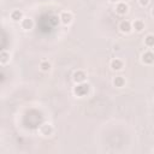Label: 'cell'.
Masks as SVG:
<instances>
[{
	"label": "cell",
	"instance_id": "obj_15",
	"mask_svg": "<svg viewBox=\"0 0 154 154\" xmlns=\"http://www.w3.org/2000/svg\"><path fill=\"white\" fill-rule=\"evenodd\" d=\"M40 69H41L43 72H48V71L51 70V63H48V61H46V60L41 61V63H40Z\"/></svg>",
	"mask_w": 154,
	"mask_h": 154
},
{
	"label": "cell",
	"instance_id": "obj_14",
	"mask_svg": "<svg viewBox=\"0 0 154 154\" xmlns=\"http://www.w3.org/2000/svg\"><path fill=\"white\" fill-rule=\"evenodd\" d=\"M144 45L147 46V47H153L154 46V36L153 35H147L146 36V38H144Z\"/></svg>",
	"mask_w": 154,
	"mask_h": 154
},
{
	"label": "cell",
	"instance_id": "obj_8",
	"mask_svg": "<svg viewBox=\"0 0 154 154\" xmlns=\"http://www.w3.org/2000/svg\"><path fill=\"white\" fill-rule=\"evenodd\" d=\"M124 67V63L120 60V59H113L112 61H111V69L112 70H114V71H119V70H122Z\"/></svg>",
	"mask_w": 154,
	"mask_h": 154
},
{
	"label": "cell",
	"instance_id": "obj_17",
	"mask_svg": "<svg viewBox=\"0 0 154 154\" xmlns=\"http://www.w3.org/2000/svg\"><path fill=\"white\" fill-rule=\"evenodd\" d=\"M111 2H118V0H109Z\"/></svg>",
	"mask_w": 154,
	"mask_h": 154
},
{
	"label": "cell",
	"instance_id": "obj_5",
	"mask_svg": "<svg viewBox=\"0 0 154 154\" xmlns=\"http://www.w3.org/2000/svg\"><path fill=\"white\" fill-rule=\"evenodd\" d=\"M85 78H87V75H85V72L82 71V70H78V71H76V72L73 73V81H75L76 83H82V82L85 81Z\"/></svg>",
	"mask_w": 154,
	"mask_h": 154
},
{
	"label": "cell",
	"instance_id": "obj_16",
	"mask_svg": "<svg viewBox=\"0 0 154 154\" xmlns=\"http://www.w3.org/2000/svg\"><path fill=\"white\" fill-rule=\"evenodd\" d=\"M149 4V0H140V5L141 6H147Z\"/></svg>",
	"mask_w": 154,
	"mask_h": 154
},
{
	"label": "cell",
	"instance_id": "obj_2",
	"mask_svg": "<svg viewBox=\"0 0 154 154\" xmlns=\"http://www.w3.org/2000/svg\"><path fill=\"white\" fill-rule=\"evenodd\" d=\"M119 30L123 32V34H129L131 30H132V26H131V23L129 20H122L119 23Z\"/></svg>",
	"mask_w": 154,
	"mask_h": 154
},
{
	"label": "cell",
	"instance_id": "obj_12",
	"mask_svg": "<svg viewBox=\"0 0 154 154\" xmlns=\"http://www.w3.org/2000/svg\"><path fill=\"white\" fill-rule=\"evenodd\" d=\"M113 85L117 87V88L124 87V85H125V79H124V77H122V76L114 77V79H113Z\"/></svg>",
	"mask_w": 154,
	"mask_h": 154
},
{
	"label": "cell",
	"instance_id": "obj_3",
	"mask_svg": "<svg viewBox=\"0 0 154 154\" xmlns=\"http://www.w3.org/2000/svg\"><path fill=\"white\" fill-rule=\"evenodd\" d=\"M129 11V6L125 4V2H117V6H116V12L120 16L123 14H126Z\"/></svg>",
	"mask_w": 154,
	"mask_h": 154
},
{
	"label": "cell",
	"instance_id": "obj_18",
	"mask_svg": "<svg viewBox=\"0 0 154 154\" xmlns=\"http://www.w3.org/2000/svg\"><path fill=\"white\" fill-rule=\"evenodd\" d=\"M0 1H1V0H0Z\"/></svg>",
	"mask_w": 154,
	"mask_h": 154
},
{
	"label": "cell",
	"instance_id": "obj_11",
	"mask_svg": "<svg viewBox=\"0 0 154 154\" xmlns=\"http://www.w3.org/2000/svg\"><path fill=\"white\" fill-rule=\"evenodd\" d=\"M11 19L14 22H19L23 19V12L20 10H14L11 12Z\"/></svg>",
	"mask_w": 154,
	"mask_h": 154
},
{
	"label": "cell",
	"instance_id": "obj_10",
	"mask_svg": "<svg viewBox=\"0 0 154 154\" xmlns=\"http://www.w3.org/2000/svg\"><path fill=\"white\" fill-rule=\"evenodd\" d=\"M132 29H135L137 32H141L143 29H144V22L142 19H136L134 23H132Z\"/></svg>",
	"mask_w": 154,
	"mask_h": 154
},
{
	"label": "cell",
	"instance_id": "obj_13",
	"mask_svg": "<svg viewBox=\"0 0 154 154\" xmlns=\"http://www.w3.org/2000/svg\"><path fill=\"white\" fill-rule=\"evenodd\" d=\"M10 61V54L4 51V52H0V64H7Z\"/></svg>",
	"mask_w": 154,
	"mask_h": 154
},
{
	"label": "cell",
	"instance_id": "obj_1",
	"mask_svg": "<svg viewBox=\"0 0 154 154\" xmlns=\"http://www.w3.org/2000/svg\"><path fill=\"white\" fill-rule=\"evenodd\" d=\"M73 93L77 95V96H85L88 93H89V84L88 83H84V82H82V83H77V85L75 87V89H73Z\"/></svg>",
	"mask_w": 154,
	"mask_h": 154
},
{
	"label": "cell",
	"instance_id": "obj_9",
	"mask_svg": "<svg viewBox=\"0 0 154 154\" xmlns=\"http://www.w3.org/2000/svg\"><path fill=\"white\" fill-rule=\"evenodd\" d=\"M40 131H41L42 135H45V136H49V135L53 132V128H52L51 124H42L41 128H40Z\"/></svg>",
	"mask_w": 154,
	"mask_h": 154
},
{
	"label": "cell",
	"instance_id": "obj_7",
	"mask_svg": "<svg viewBox=\"0 0 154 154\" xmlns=\"http://www.w3.org/2000/svg\"><path fill=\"white\" fill-rule=\"evenodd\" d=\"M20 25H22V28H23L24 30H30V29H32V26H34V22H32L31 18H23V19L20 20Z\"/></svg>",
	"mask_w": 154,
	"mask_h": 154
},
{
	"label": "cell",
	"instance_id": "obj_6",
	"mask_svg": "<svg viewBox=\"0 0 154 154\" xmlns=\"http://www.w3.org/2000/svg\"><path fill=\"white\" fill-rule=\"evenodd\" d=\"M59 19H60V22H61L63 24L67 25V24H70V23L72 22V14H71L70 12H63V13L60 14Z\"/></svg>",
	"mask_w": 154,
	"mask_h": 154
},
{
	"label": "cell",
	"instance_id": "obj_4",
	"mask_svg": "<svg viewBox=\"0 0 154 154\" xmlns=\"http://www.w3.org/2000/svg\"><path fill=\"white\" fill-rule=\"evenodd\" d=\"M153 61H154V55H153V53L150 51H147V52H144L142 54V63L143 64L150 65V64H153Z\"/></svg>",
	"mask_w": 154,
	"mask_h": 154
}]
</instances>
